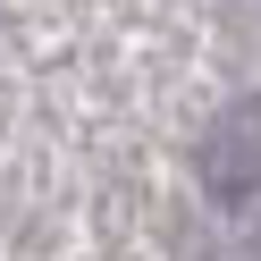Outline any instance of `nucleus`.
Masks as SVG:
<instances>
[{"instance_id":"f257e3e1","label":"nucleus","mask_w":261,"mask_h":261,"mask_svg":"<svg viewBox=\"0 0 261 261\" xmlns=\"http://www.w3.org/2000/svg\"><path fill=\"white\" fill-rule=\"evenodd\" d=\"M202 169H211V186H219L227 202H244V194L261 186V110H236V118H219V135H211Z\"/></svg>"}]
</instances>
